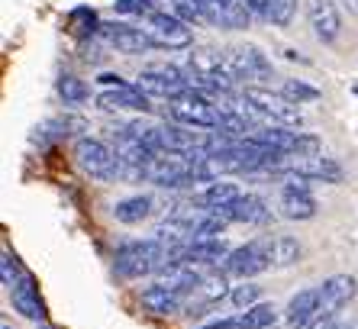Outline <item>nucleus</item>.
I'll list each match as a JSON object with an SVG mask.
<instances>
[{
  "label": "nucleus",
  "mask_w": 358,
  "mask_h": 329,
  "mask_svg": "<svg viewBox=\"0 0 358 329\" xmlns=\"http://www.w3.org/2000/svg\"><path fill=\"white\" fill-rule=\"evenodd\" d=\"M162 258H165V246L159 239H136V242H123L113 255V272L120 278L133 281L142 274H152L162 268Z\"/></svg>",
  "instance_id": "f257e3e1"
},
{
  "label": "nucleus",
  "mask_w": 358,
  "mask_h": 329,
  "mask_svg": "<svg viewBox=\"0 0 358 329\" xmlns=\"http://www.w3.org/2000/svg\"><path fill=\"white\" fill-rule=\"evenodd\" d=\"M75 162L84 174H91V178H100V181H113L120 174V158L117 152L107 146V142L94 139V136H81L75 142Z\"/></svg>",
  "instance_id": "f03ea898"
},
{
  "label": "nucleus",
  "mask_w": 358,
  "mask_h": 329,
  "mask_svg": "<svg viewBox=\"0 0 358 329\" xmlns=\"http://www.w3.org/2000/svg\"><path fill=\"white\" fill-rule=\"evenodd\" d=\"M168 113L175 116L178 123L194 126V130H220V113L203 94L187 91L178 94L175 100H168Z\"/></svg>",
  "instance_id": "7ed1b4c3"
},
{
  "label": "nucleus",
  "mask_w": 358,
  "mask_h": 329,
  "mask_svg": "<svg viewBox=\"0 0 358 329\" xmlns=\"http://www.w3.org/2000/svg\"><path fill=\"white\" fill-rule=\"evenodd\" d=\"M149 36L152 42H155V49H187L194 42V33L187 29V23H184L178 13H165V10H155L149 17Z\"/></svg>",
  "instance_id": "20e7f679"
},
{
  "label": "nucleus",
  "mask_w": 358,
  "mask_h": 329,
  "mask_svg": "<svg viewBox=\"0 0 358 329\" xmlns=\"http://www.w3.org/2000/svg\"><path fill=\"white\" fill-rule=\"evenodd\" d=\"M271 268V252H268V239H252L245 246L233 248L229 258H226V272L236 274V278H255V274L268 272Z\"/></svg>",
  "instance_id": "39448f33"
},
{
  "label": "nucleus",
  "mask_w": 358,
  "mask_h": 329,
  "mask_svg": "<svg viewBox=\"0 0 358 329\" xmlns=\"http://www.w3.org/2000/svg\"><path fill=\"white\" fill-rule=\"evenodd\" d=\"M142 94H149V97H168L175 100L178 94L187 91V78L178 71L175 65H152L139 74V81H136Z\"/></svg>",
  "instance_id": "423d86ee"
},
{
  "label": "nucleus",
  "mask_w": 358,
  "mask_h": 329,
  "mask_svg": "<svg viewBox=\"0 0 358 329\" xmlns=\"http://www.w3.org/2000/svg\"><path fill=\"white\" fill-rule=\"evenodd\" d=\"M245 104H249L252 110H259V113L278 120V123H284V126L303 123L297 104H291L284 94H271V91H265V88H245Z\"/></svg>",
  "instance_id": "0eeeda50"
},
{
  "label": "nucleus",
  "mask_w": 358,
  "mask_h": 329,
  "mask_svg": "<svg viewBox=\"0 0 358 329\" xmlns=\"http://www.w3.org/2000/svg\"><path fill=\"white\" fill-rule=\"evenodd\" d=\"M97 36L107 42L110 49L123 52V55H142V52L155 49L149 29H136V26H129V23H100Z\"/></svg>",
  "instance_id": "6e6552de"
},
{
  "label": "nucleus",
  "mask_w": 358,
  "mask_h": 329,
  "mask_svg": "<svg viewBox=\"0 0 358 329\" xmlns=\"http://www.w3.org/2000/svg\"><path fill=\"white\" fill-rule=\"evenodd\" d=\"M294 172L303 174L310 181H326V184H339L342 181V164L336 158L326 155H284L281 158V174Z\"/></svg>",
  "instance_id": "1a4fd4ad"
},
{
  "label": "nucleus",
  "mask_w": 358,
  "mask_h": 329,
  "mask_svg": "<svg viewBox=\"0 0 358 329\" xmlns=\"http://www.w3.org/2000/svg\"><path fill=\"white\" fill-rule=\"evenodd\" d=\"M226 65H229L233 81H265V78H271V62L255 46L226 49Z\"/></svg>",
  "instance_id": "9d476101"
},
{
  "label": "nucleus",
  "mask_w": 358,
  "mask_h": 329,
  "mask_svg": "<svg viewBox=\"0 0 358 329\" xmlns=\"http://www.w3.org/2000/svg\"><path fill=\"white\" fill-rule=\"evenodd\" d=\"M203 23L220 26V29H245L249 26L252 10L245 7V0H197Z\"/></svg>",
  "instance_id": "9b49d317"
},
{
  "label": "nucleus",
  "mask_w": 358,
  "mask_h": 329,
  "mask_svg": "<svg viewBox=\"0 0 358 329\" xmlns=\"http://www.w3.org/2000/svg\"><path fill=\"white\" fill-rule=\"evenodd\" d=\"M358 290V281L352 274H333L320 284V316H336L349 304Z\"/></svg>",
  "instance_id": "f8f14e48"
},
{
  "label": "nucleus",
  "mask_w": 358,
  "mask_h": 329,
  "mask_svg": "<svg viewBox=\"0 0 358 329\" xmlns=\"http://www.w3.org/2000/svg\"><path fill=\"white\" fill-rule=\"evenodd\" d=\"M97 107L113 113V110H136L145 113L149 107V94H142L136 84H123V88H107L103 94H97Z\"/></svg>",
  "instance_id": "ddd939ff"
},
{
  "label": "nucleus",
  "mask_w": 358,
  "mask_h": 329,
  "mask_svg": "<svg viewBox=\"0 0 358 329\" xmlns=\"http://www.w3.org/2000/svg\"><path fill=\"white\" fill-rule=\"evenodd\" d=\"M10 304H13V310H17L20 316H26V320H36V323L45 320V304H42L33 274H23V278L17 281V288L10 290Z\"/></svg>",
  "instance_id": "4468645a"
},
{
  "label": "nucleus",
  "mask_w": 358,
  "mask_h": 329,
  "mask_svg": "<svg viewBox=\"0 0 358 329\" xmlns=\"http://www.w3.org/2000/svg\"><path fill=\"white\" fill-rule=\"evenodd\" d=\"M307 17L320 42H333L339 36L342 20H339V10H336L333 0H307Z\"/></svg>",
  "instance_id": "2eb2a0df"
},
{
  "label": "nucleus",
  "mask_w": 358,
  "mask_h": 329,
  "mask_svg": "<svg viewBox=\"0 0 358 329\" xmlns=\"http://www.w3.org/2000/svg\"><path fill=\"white\" fill-rule=\"evenodd\" d=\"M220 214L229 223H249V226H265V223H271V210H268V204L259 194H242L233 206H226Z\"/></svg>",
  "instance_id": "dca6fc26"
},
{
  "label": "nucleus",
  "mask_w": 358,
  "mask_h": 329,
  "mask_svg": "<svg viewBox=\"0 0 358 329\" xmlns=\"http://www.w3.org/2000/svg\"><path fill=\"white\" fill-rule=\"evenodd\" d=\"M313 320H320V288L297 290L287 304V326L291 329H307Z\"/></svg>",
  "instance_id": "f3484780"
},
{
  "label": "nucleus",
  "mask_w": 358,
  "mask_h": 329,
  "mask_svg": "<svg viewBox=\"0 0 358 329\" xmlns=\"http://www.w3.org/2000/svg\"><path fill=\"white\" fill-rule=\"evenodd\" d=\"M113 152H117V158H120L123 168H145V164L152 162V155H155V152H152V148L145 146L136 132H120Z\"/></svg>",
  "instance_id": "a211bd4d"
},
{
  "label": "nucleus",
  "mask_w": 358,
  "mask_h": 329,
  "mask_svg": "<svg viewBox=\"0 0 358 329\" xmlns=\"http://www.w3.org/2000/svg\"><path fill=\"white\" fill-rule=\"evenodd\" d=\"M200 281H203V272H200L197 265H171V268L162 272L159 284L168 290H175L178 297H184V294H191V290H197Z\"/></svg>",
  "instance_id": "6ab92c4d"
},
{
  "label": "nucleus",
  "mask_w": 358,
  "mask_h": 329,
  "mask_svg": "<svg viewBox=\"0 0 358 329\" xmlns=\"http://www.w3.org/2000/svg\"><path fill=\"white\" fill-rule=\"evenodd\" d=\"M278 210H281L284 220H313L317 216V200L310 197V190H281V200H278Z\"/></svg>",
  "instance_id": "aec40b11"
},
{
  "label": "nucleus",
  "mask_w": 358,
  "mask_h": 329,
  "mask_svg": "<svg viewBox=\"0 0 358 329\" xmlns=\"http://www.w3.org/2000/svg\"><path fill=\"white\" fill-rule=\"evenodd\" d=\"M197 294V304H191L187 310H191V316H200V307H210V304H217V300H223L226 294H233L229 290V278H226L223 272H210L203 274V281H200V288L194 290Z\"/></svg>",
  "instance_id": "412c9836"
},
{
  "label": "nucleus",
  "mask_w": 358,
  "mask_h": 329,
  "mask_svg": "<svg viewBox=\"0 0 358 329\" xmlns=\"http://www.w3.org/2000/svg\"><path fill=\"white\" fill-rule=\"evenodd\" d=\"M142 307L149 313H159V316H171V313L181 310V297L175 290L162 288V284H152V288L142 290Z\"/></svg>",
  "instance_id": "4be33fe9"
},
{
  "label": "nucleus",
  "mask_w": 358,
  "mask_h": 329,
  "mask_svg": "<svg viewBox=\"0 0 358 329\" xmlns=\"http://www.w3.org/2000/svg\"><path fill=\"white\" fill-rule=\"evenodd\" d=\"M239 197H242V194H239V188H236V184H229V181H210L207 190L197 197V204L207 206V210H226V206H233Z\"/></svg>",
  "instance_id": "5701e85b"
},
{
  "label": "nucleus",
  "mask_w": 358,
  "mask_h": 329,
  "mask_svg": "<svg viewBox=\"0 0 358 329\" xmlns=\"http://www.w3.org/2000/svg\"><path fill=\"white\" fill-rule=\"evenodd\" d=\"M149 214H152V197H145V194L123 197V200H117V206H113V216H117L120 223H126V226H136V223H142Z\"/></svg>",
  "instance_id": "b1692460"
},
{
  "label": "nucleus",
  "mask_w": 358,
  "mask_h": 329,
  "mask_svg": "<svg viewBox=\"0 0 358 329\" xmlns=\"http://www.w3.org/2000/svg\"><path fill=\"white\" fill-rule=\"evenodd\" d=\"M245 7L278 26H284L294 17V0H245Z\"/></svg>",
  "instance_id": "393cba45"
},
{
  "label": "nucleus",
  "mask_w": 358,
  "mask_h": 329,
  "mask_svg": "<svg viewBox=\"0 0 358 329\" xmlns=\"http://www.w3.org/2000/svg\"><path fill=\"white\" fill-rule=\"evenodd\" d=\"M268 252H271V265L275 268H291V265L300 262V242L291 236H278V239H268Z\"/></svg>",
  "instance_id": "a878e982"
},
{
  "label": "nucleus",
  "mask_w": 358,
  "mask_h": 329,
  "mask_svg": "<svg viewBox=\"0 0 358 329\" xmlns=\"http://www.w3.org/2000/svg\"><path fill=\"white\" fill-rule=\"evenodd\" d=\"M275 316H278V310L271 304H255L242 313V316H236V320L245 329H271L275 326Z\"/></svg>",
  "instance_id": "bb28decb"
},
{
  "label": "nucleus",
  "mask_w": 358,
  "mask_h": 329,
  "mask_svg": "<svg viewBox=\"0 0 358 329\" xmlns=\"http://www.w3.org/2000/svg\"><path fill=\"white\" fill-rule=\"evenodd\" d=\"M59 97L65 100L68 107H78V104L87 100V84H84L81 78H75V74H62L59 78Z\"/></svg>",
  "instance_id": "cd10ccee"
},
{
  "label": "nucleus",
  "mask_w": 358,
  "mask_h": 329,
  "mask_svg": "<svg viewBox=\"0 0 358 329\" xmlns=\"http://www.w3.org/2000/svg\"><path fill=\"white\" fill-rule=\"evenodd\" d=\"M81 130V120H75V116H65V120H49V123H42L39 130H36V139H62V136H68L71 130Z\"/></svg>",
  "instance_id": "c85d7f7f"
},
{
  "label": "nucleus",
  "mask_w": 358,
  "mask_h": 329,
  "mask_svg": "<svg viewBox=\"0 0 358 329\" xmlns=\"http://www.w3.org/2000/svg\"><path fill=\"white\" fill-rule=\"evenodd\" d=\"M229 300H233L236 310H249V307H255L262 300V288L259 284H252V281H242L239 288H233Z\"/></svg>",
  "instance_id": "c756f323"
},
{
  "label": "nucleus",
  "mask_w": 358,
  "mask_h": 329,
  "mask_svg": "<svg viewBox=\"0 0 358 329\" xmlns=\"http://www.w3.org/2000/svg\"><path fill=\"white\" fill-rule=\"evenodd\" d=\"M281 94L291 100V104H297V107L300 104H307V100H320L317 88H310V84H303V81H294V78L281 84Z\"/></svg>",
  "instance_id": "7c9ffc66"
},
{
  "label": "nucleus",
  "mask_w": 358,
  "mask_h": 329,
  "mask_svg": "<svg viewBox=\"0 0 358 329\" xmlns=\"http://www.w3.org/2000/svg\"><path fill=\"white\" fill-rule=\"evenodd\" d=\"M113 10L123 13V17H152L155 13V0H117Z\"/></svg>",
  "instance_id": "2f4dec72"
},
{
  "label": "nucleus",
  "mask_w": 358,
  "mask_h": 329,
  "mask_svg": "<svg viewBox=\"0 0 358 329\" xmlns=\"http://www.w3.org/2000/svg\"><path fill=\"white\" fill-rule=\"evenodd\" d=\"M171 13L184 20V23H203V13H200V4L197 0H171Z\"/></svg>",
  "instance_id": "473e14b6"
},
{
  "label": "nucleus",
  "mask_w": 358,
  "mask_h": 329,
  "mask_svg": "<svg viewBox=\"0 0 358 329\" xmlns=\"http://www.w3.org/2000/svg\"><path fill=\"white\" fill-rule=\"evenodd\" d=\"M0 272H3V288H7V290H13V288H17V281L23 278V274H17V258L10 255V252H3Z\"/></svg>",
  "instance_id": "72a5a7b5"
},
{
  "label": "nucleus",
  "mask_w": 358,
  "mask_h": 329,
  "mask_svg": "<svg viewBox=\"0 0 358 329\" xmlns=\"http://www.w3.org/2000/svg\"><path fill=\"white\" fill-rule=\"evenodd\" d=\"M307 329H339V326H336V316H320V320H313Z\"/></svg>",
  "instance_id": "f704fd0d"
},
{
  "label": "nucleus",
  "mask_w": 358,
  "mask_h": 329,
  "mask_svg": "<svg viewBox=\"0 0 358 329\" xmlns=\"http://www.w3.org/2000/svg\"><path fill=\"white\" fill-rule=\"evenodd\" d=\"M100 84H107V88H123V78L120 74H100Z\"/></svg>",
  "instance_id": "c9c22d12"
},
{
  "label": "nucleus",
  "mask_w": 358,
  "mask_h": 329,
  "mask_svg": "<svg viewBox=\"0 0 358 329\" xmlns=\"http://www.w3.org/2000/svg\"><path fill=\"white\" fill-rule=\"evenodd\" d=\"M207 329H245V326L233 316V320H220V323H213V326H207Z\"/></svg>",
  "instance_id": "e433bc0d"
},
{
  "label": "nucleus",
  "mask_w": 358,
  "mask_h": 329,
  "mask_svg": "<svg viewBox=\"0 0 358 329\" xmlns=\"http://www.w3.org/2000/svg\"><path fill=\"white\" fill-rule=\"evenodd\" d=\"M3 329H10V326H3Z\"/></svg>",
  "instance_id": "4c0bfd02"
},
{
  "label": "nucleus",
  "mask_w": 358,
  "mask_h": 329,
  "mask_svg": "<svg viewBox=\"0 0 358 329\" xmlns=\"http://www.w3.org/2000/svg\"><path fill=\"white\" fill-rule=\"evenodd\" d=\"M271 329H275V326H271Z\"/></svg>",
  "instance_id": "58836bf2"
},
{
  "label": "nucleus",
  "mask_w": 358,
  "mask_h": 329,
  "mask_svg": "<svg viewBox=\"0 0 358 329\" xmlns=\"http://www.w3.org/2000/svg\"><path fill=\"white\" fill-rule=\"evenodd\" d=\"M355 329H358V326H355Z\"/></svg>",
  "instance_id": "ea45409f"
}]
</instances>
